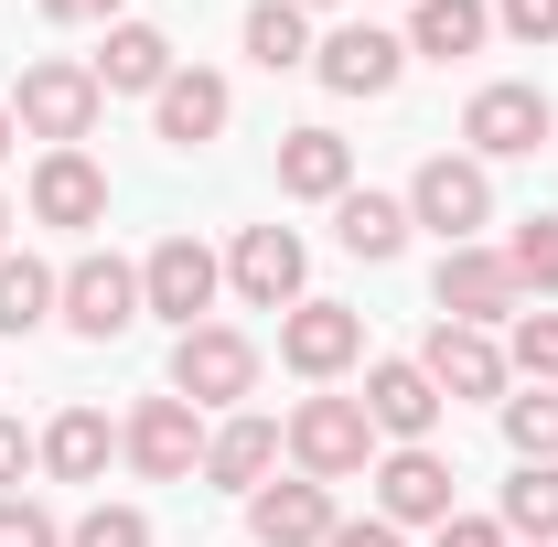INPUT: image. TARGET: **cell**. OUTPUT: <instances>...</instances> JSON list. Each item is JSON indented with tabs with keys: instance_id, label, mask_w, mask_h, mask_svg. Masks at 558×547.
I'll list each match as a JSON object with an SVG mask.
<instances>
[{
	"instance_id": "33",
	"label": "cell",
	"mask_w": 558,
	"mask_h": 547,
	"mask_svg": "<svg viewBox=\"0 0 558 547\" xmlns=\"http://www.w3.org/2000/svg\"><path fill=\"white\" fill-rule=\"evenodd\" d=\"M22 473H44V429L0 418V494H22Z\"/></svg>"
},
{
	"instance_id": "1",
	"label": "cell",
	"mask_w": 558,
	"mask_h": 547,
	"mask_svg": "<svg viewBox=\"0 0 558 547\" xmlns=\"http://www.w3.org/2000/svg\"><path fill=\"white\" fill-rule=\"evenodd\" d=\"M108 119V97H97V65H75V54H44V65H22L11 86V130L44 139V150H86Z\"/></svg>"
},
{
	"instance_id": "10",
	"label": "cell",
	"mask_w": 558,
	"mask_h": 547,
	"mask_svg": "<svg viewBox=\"0 0 558 547\" xmlns=\"http://www.w3.org/2000/svg\"><path fill=\"white\" fill-rule=\"evenodd\" d=\"M312 75H323V97H387V86L409 75V33H387V22H333V33L312 44Z\"/></svg>"
},
{
	"instance_id": "9",
	"label": "cell",
	"mask_w": 558,
	"mask_h": 547,
	"mask_svg": "<svg viewBox=\"0 0 558 547\" xmlns=\"http://www.w3.org/2000/svg\"><path fill=\"white\" fill-rule=\"evenodd\" d=\"M54 323H65L75 343H119L140 323V269L108 258V247H86V258L65 269V290H54Z\"/></svg>"
},
{
	"instance_id": "23",
	"label": "cell",
	"mask_w": 558,
	"mask_h": 547,
	"mask_svg": "<svg viewBox=\"0 0 558 547\" xmlns=\"http://www.w3.org/2000/svg\"><path fill=\"white\" fill-rule=\"evenodd\" d=\"M333 236H344V258L387 269V258L409 247V194H376V183H354L344 205H333Z\"/></svg>"
},
{
	"instance_id": "34",
	"label": "cell",
	"mask_w": 558,
	"mask_h": 547,
	"mask_svg": "<svg viewBox=\"0 0 558 547\" xmlns=\"http://www.w3.org/2000/svg\"><path fill=\"white\" fill-rule=\"evenodd\" d=\"M494 33H515V44H558V0H494Z\"/></svg>"
},
{
	"instance_id": "39",
	"label": "cell",
	"mask_w": 558,
	"mask_h": 547,
	"mask_svg": "<svg viewBox=\"0 0 558 547\" xmlns=\"http://www.w3.org/2000/svg\"><path fill=\"white\" fill-rule=\"evenodd\" d=\"M0 258H11V194H0Z\"/></svg>"
},
{
	"instance_id": "37",
	"label": "cell",
	"mask_w": 558,
	"mask_h": 547,
	"mask_svg": "<svg viewBox=\"0 0 558 547\" xmlns=\"http://www.w3.org/2000/svg\"><path fill=\"white\" fill-rule=\"evenodd\" d=\"M323 547H409V537H398L387 515H344V526H333V537H323Z\"/></svg>"
},
{
	"instance_id": "13",
	"label": "cell",
	"mask_w": 558,
	"mask_h": 547,
	"mask_svg": "<svg viewBox=\"0 0 558 547\" xmlns=\"http://www.w3.org/2000/svg\"><path fill=\"white\" fill-rule=\"evenodd\" d=\"M376 515H387V526H398V537H409V526H440V515H462V505H451V462H440V451H429V440H398V451H376Z\"/></svg>"
},
{
	"instance_id": "27",
	"label": "cell",
	"mask_w": 558,
	"mask_h": 547,
	"mask_svg": "<svg viewBox=\"0 0 558 547\" xmlns=\"http://www.w3.org/2000/svg\"><path fill=\"white\" fill-rule=\"evenodd\" d=\"M54 290H65V269H44V258H0V343H11V333H44V323H54Z\"/></svg>"
},
{
	"instance_id": "26",
	"label": "cell",
	"mask_w": 558,
	"mask_h": 547,
	"mask_svg": "<svg viewBox=\"0 0 558 547\" xmlns=\"http://www.w3.org/2000/svg\"><path fill=\"white\" fill-rule=\"evenodd\" d=\"M494 526L526 537V547H558V462H515L505 505H494Z\"/></svg>"
},
{
	"instance_id": "3",
	"label": "cell",
	"mask_w": 558,
	"mask_h": 547,
	"mask_svg": "<svg viewBox=\"0 0 558 547\" xmlns=\"http://www.w3.org/2000/svg\"><path fill=\"white\" fill-rule=\"evenodd\" d=\"M258 333H236V323H194V333H172V398H194V409H247L258 398Z\"/></svg>"
},
{
	"instance_id": "19",
	"label": "cell",
	"mask_w": 558,
	"mask_h": 547,
	"mask_svg": "<svg viewBox=\"0 0 558 547\" xmlns=\"http://www.w3.org/2000/svg\"><path fill=\"white\" fill-rule=\"evenodd\" d=\"M279 451H290V429H279L269 409H226L205 429V483H226V494H258V483L279 473Z\"/></svg>"
},
{
	"instance_id": "12",
	"label": "cell",
	"mask_w": 558,
	"mask_h": 547,
	"mask_svg": "<svg viewBox=\"0 0 558 547\" xmlns=\"http://www.w3.org/2000/svg\"><path fill=\"white\" fill-rule=\"evenodd\" d=\"M429 301H440V323H484V333L526 312V290H515V269H505V247H440Z\"/></svg>"
},
{
	"instance_id": "11",
	"label": "cell",
	"mask_w": 558,
	"mask_h": 547,
	"mask_svg": "<svg viewBox=\"0 0 558 547\" xmlns=\"http://www.w3.org/2000/svg\"><path fill=\"white\" fill-rule=\"evenodd\" d=\"M301 279H312V247H301L290 226H236V247H226V290H236L247 312H290V301H312Z\"/></svg>"
},
{
	"instance_id": "28",
	"label": "cell",
	"mask_w": 558,
	"mask_h": 547,
	"mask_svg": "<svg viewBox=\"0 0 558 547\" xmlns=\"http://www.w3.org/2000/svg\"><path fill=\"white\" fill-rule=\"evenodd\" d=\"M505 269L526 301H558V215H515L505 226Z\"/></svg>"
},
{
	"instance_id": "35",
	"label": "cell",
	"mask_w": 558,
	"mask_h": 547,
	"mask_svg": "<svg viewBox=\"0 0 558 547\" xmlns=\"http://www.w3.org/2000/svg\"><path fill=\"white\" fill-rule=\"evenodd\" d=\"M44 22H65V33H108V22H130V0H44Z\"/></svg>"
},
{
	"instance_id": "24",
	"label": "cell",
	"mask_w": 558,
	"mask_h": 547,
	"mask_svg": "<svg viewBox=\"0 0 558 547\" xmlns=\"http://www.w3.org/2000/svg\"><path fill=\"white\" fill-rule=\"evenodd\" d=\"M484 44H494V0H418L409 11V54H429V65H462Z\"/></svg>"
},
{
	"instance_id": "7",
	"label": "cell",
	"mask_w": 558,
	"mask_h": 547,
	"mask_svg": "<svg viewBox=\"0 0 558 547\" xmlns=\"http://www.w3.org/2000/svg\"><path fill=\"white\" fill-rule=\"evenodd\" d=\"M215 290H226V258H215L205 236H161V247L140 258V312L172 323V333L215 323Z\"/></svg>"
},
{
	"instance_id": "29",
	"label": "cell",
	"mask_w": 558,
	"mask_h": 547,
	"mask_svg": "<svg viewBox=\"0 0 558 547\" xmlns=\"http://www.w3.org/2000/svg\"><path fill=\"white\" fill-rule=\"evenodd\" d=\"M505 451L515 462H558V387H526V398H505Z\"/></svg>"
},
{
	"instance_id": "32",
	"label": "cell",
	"mask_w": 558,
	"mask_h": 547,
	"mask_svg": "<svg viewBox=\"0 0 558 547\" xmlns=\"http://www.w3.org/2000/svg\"><path fill=\"white\" fill-rule=\"evenodd\" d=\"M0 547H65V515L33 494H0Z\"/></svg>"
},
{
	"instance_id": "21",
	"label": "cell",
	"mask_w": 558,
	"mask_h": 547,
	"mask_svg": "<svg viewBox=\"0 0 558 547\" xmlns=\"http://www.w3.org/2000/svg\"><path fill=\"white\" fill-rule=\"evenodd\" d=\"M172 33L161 22H108V44H97V97H161L172 86Z\"/></svg>"
},
{
	"instance_id": "14",
	"label": "cell",
	"mask_w": 558,
	"mask_h": 547,
	"mask_svg": "<svg viewBox=\"0 0 558 547\" xmlns=\"http://www.w3.org/2000/svg\"><path fill=\"white\" fill-rule=\"evenodd\" d=\"M22 205H33V226H65V236L108 226V161L97 150H44L33 183H22Z\"/></svg>"
},
{
	"instance_id": "38",
	"label": "cell",
	"mask_w": 558,
	"mask_h": 547,
	"mask_svg": "<svg viewBox=\"0 0 558 547\" xmlns=\"http://www.w3.org/2000/svg\"><path fill=\"white\" fill-rule=\"evenodd\" d=\"M11 139H22V130H11V97H0V161H11Z\"/></svg>"
},
{
	"instance_id": "30",
	"label": "cell",
	"mask_w": 558,
	"mask_h": 547,
	"mask_svg": "<svg viewBox=\"0 0 558 547\" xmlns=\"http://www.w3.org/2000/svg\"><path fill=\"white\" fill-rule=\"evenodd\" d=\"M505 365H515L526 387H558V312H515V323H505Z\"/></svg>"
},
{
	"instance_id": "5",
	"label": "cell",
	"mask_w": 558,
	"mask_h": 547,
	"mask_svg": "<svg viewBox=\"0 0 558 547\" xmlns=\"http://www.w3.org/2000/svg\"><path fill=\"white\" fill-rule=\"evenodd\" d=\"M558 139V108H548V86H526V75H494V86H473V108H462V150L473 161H537Z\"/></svg>"
},
{
	"instance_id": "4",
	"label": "cell",
	"mask_w": 558,
	"mask_h": 547,
	"mask_svg": "<svg viewBox=\"0 0 558 547\" xmlns=\"http://www.w3.org/2000/svg\"><path fill=\"white\" fill-rule=\"evenodd\" d=\"M409 226H429L440 247H484L494 226V172L473 161V150H429L409 172Z\"/></svg>"
},
{
	"instance_id": "15",
	"label": "cell",
	"mask_w": 558,
	"mask_h": 547,
	"mask_svg": "<svg viewBox=\"0 0 558 547\" xmlns=\"http://www.w3.org/2000/svg\"><path fill=\"white\" fill-rule=\"evenodd\" d=\"M333 526H344V505H333V483H312V473H269L247 494V537L258 547H323Z\"/></svg>"
},
{
	"instance_id": "8",
	"label": "cell",
	"mask_w": 558,
	"mask_h": 547,
	"mask_svg": "<svg viewBox=\"0 0 558 547\" xmlns=\"http://www.w3.org/2000/svg\"><path fill=\"white\" fill-rule=\"evenodd\" d=\"M279 365L301 376V387H333L365 365V312L354 301H290L279 312Z\"/></svg>"
},
{
	"instance_id": "2",
	"label": "cell",
	"mask_w": 558,
	"mask_h": 547,
	"mask_svg": "<svg viewBox=\"0 0 558 547\" xmlns=\"http://www.w3.org/2000/svg\"><path fill=\"white\" fill-rule=\"evenodd\" d=\"M279 429H290V473H312V483H354V473H376V418H365V398L312 387V398L279 418Z\"/></svg>"
},
{
	"instance_id": "22",
	"label": "cell",
	"mask_w": 558,
	"mask_h": 547,
	"mask_svg": "<svg viewBox=\"0 0 558 547\" xmlns=\"http://www.w3.org/2000/svg\"><path fill=\"white\" fill-rule=\"evenodd\" d=\"M108 462H119V418H108V409L75 398V409L44 418V473H54V483H108Z\"/></svg>"
},
{
	"instance_id": "18",
	"label": "cell",
	"mask_w": 558,
	"mask_h": 547,
	"mask_svg": "<svg viewBox=\"0 0 558 547\" xmlns=\"http://www.w3.org/2000/svg\"><path fill=\"white\" fill-rule=\"evenodd\" d=\"M226 119H236V86H226L215 65H172V86L150 97L161 150H205V139H226Z\"/></svg>"
},
{
	"instance_id": "16",
	"label": "cell",
	"mask_w": 558,
	"mask_h": 547,
	"mask_svg": "<svg viewBox=\"0 0 558 547\" xmlns=\"http://www.w3.org/2000/svg\"><path fill=\"white\" fill-rule=\"evenodd\" d=\"M418 365H429L440 398H494V409H505V387H515V365H505V343H494L484 323H429Z\"/></svg>"
},
{
	"instance_id": "17",
	"label": "cell",
	"mask_w": 558,
	"mask_h": 547,
	"mask_svg": "<svg viewBox=\"0 0 558 547\" xmlns=\"http://www.w3.org/2000/svg\"><path fill=\"white\" fill-rule=\"evenodd\" d=\"M440 409H451V398L429 387V365H418V354H376V365H365V418H376V440H387V451H398V440H429Z\"/></svg>"
},
{
	"instance_id": "20",
	"label": "cell",
	"mask_w": 558,
	"mask_h": 547,
	"mask_svg": "<svg viewBox=\"0 0 558 547\" xmlns=\"http://www.w3.org/2000/svg\"><path fill=\"white\" fill-rule=\"evenodd\" d=\"M279 194L290 205H344L354 194V139L344 130H279Z\"/></svg>"
},
{
	"instance_id": "6",
	"label": "cell",
	"mask_w": 558,
	"mask_h": 547,
	"mask_svg": "<svg viewBox=\"0 0 558 547\" xmlns=\"http://www.w3.org/2000/svg\"><path fill=\"white\" fill-rule=\"evenodd\" d=\"M119 462H130L140 483H194L205 473V409L194 398H140L130 418H119Z\"/></svg>"
},
{
	"instance_id": "31",
	"label": "cell",
	"mask_w": 558,
	"mask_h": 547,
	"mask_svg": "<svg viewBox=\"0 0 558 547\" xmlns=\"http://www.w3.org/2000/svg\"><path fill=\"white\" fill-rule=\"evenodd\" d=\"M65 547H150V515L140 505H86L65 526Z\"/></svg>"
},
{
	"instance_id": "40",
	"label": "cell",
	"mask_w": 558,
	"mask_h": 547,
	"mask_svg": "<svg viewBox=\"0 0 558 547\" xmlns=\"http://www.w3.org/2000/svg\"><path fill=\"white\" fill-rule=\"evenodd\" d=\"M301 11H344V0H301Z\"/></svg>"
},
{
	"instance_id": "25",
	"label": "cell",
	"mask_w": 558,
	"mask_h": 547,
	"mask_svg": "<svg viewBox=\"0 0 558 547\" xmlns=\"http://www.w3.org/2000/svg\"><path fill=\"white\" fill-rule=\"evenodd\" d=\"M312 44H323V33H312V11H301V0H258V11H247V65L301 75V65H312Z\"/></svg>"
},
{
	"instance_id": "36",
	"label": "cell",
	"mask_w": 558,
	"mask_h": 547,
	"mask_svg": "<svg viewBox=\"0 0 558 547\" xmlns=\"http://www.w3.org/2000/svg\"><path fill=\"white\" fill-rule=\"evenodd\" d=\"M429 547H515V537H505L494 515H440V526H429Z\"/></svg>"
}]
</instances>
